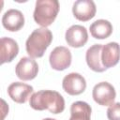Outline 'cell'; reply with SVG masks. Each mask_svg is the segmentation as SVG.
Masks as SVG:
<instances>
[{
	"label": "cell",
	"mask_w": 120,
	"mask_h": 120,
	"mask_svg": "<svg viewBox=\"0 0 120 120\" xmlns=\"http://www.w3.org/2000/svg\"><path fill=\"white\" fill-rule=\"evenodd\" d=\"M30 107L36 111L48 110L58 114L65 110V100L60 93L53 90H40L30 97Z\"/></svg>",
	"instance_id": "obj_1"
},
{
	"label": "cell",
	"mask_w": 120,
	"mask_h": 120,
	"mask_svg": "<svg viewBox=\"0 0 120 120\" xmlns=\"http://www.w3.org/2000/svg\"><path fill=\"white\" fill-rule=\"evenodd\" d=\"M52 40L51 30L45 27L35 29L25 42L26 52L32 58L42 57Z\"/></svg>",
	"instance_id": "obj_2"
},
{
	"label": "cell",
	"mask_w": 120,
	"mask_h": 120,
	"mask_svg": "<svg viewBox=\"0 0 120 120\" xmlns=\"http://www.w3.org/2000/svg\"><path fill=\"white\" fill-rule=\"evenodd\" d=\"M59 8L57 0H38L33 14L35 22L41 27L47 28L54 22L59 12Z\"/></svg>",
	"instance_id": "obj_3"
},
{
	"label": "cell",
	"mask_w": 120,
	"mask_h": 120,
	"mask_svg": "<svg viewBox=\"0 0 120 120\" xmlns=\"http://www.w3.org/2000/svg\"><path fill=\"white\" fill-rule=\"evenodd\" d=\"M92 97L98 105L111 106L114 102L116 92L114 87L110 82H100L94 86Z\"/></svg>",
	"instance_id": "obj_4"
},
{
	"label": "cell",
	"mask_w": 120,
	"mask_h": 120,
	"mask_svg": "<svg viewBox=\"0 0 120 120\" xmlns=\"http://www.w3.org/2000/svg\"><path fill=\"white\" fill-rule=\"evenodd\" d=\"M71 52L65 46L55 47L50 53L49 61L52 68L61 71L68 68L71 64Z\"/></svg>",
	"instance_id": "obj_5"
},
{
	"label": "cell",
	"mask_w": 120,
	"mask_h": 120,
	"mask_svg": "<svg viewBox=\"0 0 120 120\" xmlns=\"http://www.w3.org/2000/svg\"><path fill=\"white\" fill-rule=\"evenodd\" d=\"M62 87L68 95L77 96L84 92L86 88V81L80 73L71 72L64 77L62 81Z\"/></svg>",
	"instance_id": "obj_6"
},
{
	"label": "cell",
	"mask_w": 120,
	"mask_h": 120,
	"mask_svg": "<svg viewBox=\"0 0 120 120\" xmlns=\"http://www.w3.org/2000/svg\"><path fill=\"white\" fill-rule=\"evenodd\" d=\"M38 72V63L30 57H22L20 59L15 68L17 77L22 81H30L36 78Z\"/></svg>",
	"instance_id": "obj_7"
},
{
	"label": "cell",
	"mask_w": 120,
	"mask_h": 120,
	"mask_svg": "<svg viewBox=\"0 0 120 120\" xmlns=\"http://www.w3.org/2000/svg\"><path fill=\"white\" fill-rule=\"evenodd\" d=\"M65 38L70 47L80 48L82 47L88 40V33L84 26L74 24L71 25L65 34Z\"/></svg>",
	"instance_id": "obj_8"
},
{
	"label": "cell",
	"mask_w": 120,
	"mask_h": 120,
	"mask_svg": "<svg viewBox=\"0 0 120 120\" xmlns=\"http://www.w3.org/2000/svg\"><path fill=\"white\" fill-rule=\"evenodd\" d=\"M97 11L96 4L92 0H77L72 7L74 17L82 22H87L92 19Z\"/></svg>",
	"instance_id": "obj_9"
},
{
	"label": "cell",
	"mask_w": 120,
	"mask_h": 120,
	"mask_svg": "<svg viewBox=\"0 0 120 120\" xmlns=\"http://www.w3.org/2000/svg\"><path fill=\"white\" fill-rule=\"evenodd\" d=\"M33 87L29 84L21 82H14L8 87V94L13 101L22 104L27 101L28 98L33 93Z\"/></svg>",
	"instance_id": "obj_10"
},
{
	"label": "cell",
	"mask_w": 120,
	"mask_h": 120,
	"mask_svg": "<svg viewBox=\"0 0 120 120\" xmlns=\"http://www.w3.org/2000/svg\"><path fill=\"white\" fill-rule=\"evenodd\" d=\"M2 24L10 32L19 31L24 24V16L22 11L10 8L4 13L2 17Z\"/></svg>",
	"instance_id": "obj_11"
},
{
	"label": "cell",
	"mask_w": 120,
	"mask_h": 120,
	"mask_svg": "<svg viewBox=\"0 0 120 120\" xmlns=\"http://www.w3.org/2000/svg\"><path fill=\"white\" fill-rule=\"evenodd\" d=\"M120 60V45L117 42H109L102 47L101 62L104 68L114 67Z\"/></svg>",
	"instance_id": "obj_12"
},
{
	"label": "cell",
	"mask_w": 120,
	"mask_h": 120,
	"mask_svg": "<svg viewBox=\"0 0 120 120\" xmlns=\"http://www.w3.org/2000/svg\"><path fill=\"white\" fill-rule=\"evenodd\" d=\"M102 44H94L85 53V60L87 63V66L96 72H103L107 68H104L101 62V51H102Z\"/></svg>",
	"instance_id": "obj_13"
},
{
	"label": "cell",
	"mask_w": 120,
	"mask_h": 120,
	"mask_svg": "<svg viewBox=\"0 0 120 120\" xmlns=\"http://www.w3.org/2000/svg\"><path fill=\"white\" fill-rule=\"evenodd\" d=\"M1 64L11 62L19 52L18 43L10 38H1Z\"/></svg>",
	"instance_id": "obj_14"
},
{
	"label": "cell",
	"mask_w": 120,
	"mask_h": 120,
	"mask_svg": "<svg viewBox=\"0 0 120 120\" xmlns=\"http://www.w3.org/2000/svg\"><path fill=\"white\" fill-rule=\"evenodd\" d=\"M90 33L97 39H104L109 38L112 33V23L104 19H99L92 22L90 25Z\"/></svg>",
	"instance_id": "obj_15"
},
{
	"label": "cell",
	"mask_w": 120,
	"mask_h": 120,
	"mask_svg": "<svg viewBox=\"0 0 120 120\" xmlns=\"http://www.w3.org/2000/svg\"><path fill=\"white\" fill-rule=\"evenodd\" d=\"M92 109L84 101H75L70 106L69 120H90Z\"/></svg>",
	"instance_id": "obj_16"
},
{
	"label": "cell",
	"mask_w": 120,
	"mask_h": 120,
	"mask_svg": "<svg viewBox=\"0 0 120 120\" xmlns=\"http://www.w3.org/2000/svg\"><path fill=\"white\" fill-rule=\"evenodd\" d=\"M107 117L109 120H120V102H115L109 106Z\"/></svg>",
	"instance_id": "obj_17"
}]
</instances>
